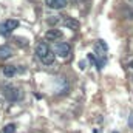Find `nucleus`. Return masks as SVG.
Here are the masks:
<instances>
[{
  "label": "nucleus",
  "mask_w": 133,
  "mask_h": 133,
  "mask_svg": "<svg viewBox=\"0 0 133 133\" xmlns=\"http://www.w3.org/2000/svg\"><path fill=\"white\" fill-rule=\"evenodd\" d=\"M129 66H130V68H133V61H130V64H129Z\"/></svg>",
  "instance_id": "4468645a"
},
{
  "label": "nucleus",
  "mask_w": 133,
  "mask_h": 133,
  "mask_svg": "<svg viewBox=\"0 0 133 133\" xmlns=\"http://www.w3.org/2000/svg\"><path fill=\"white\" fill-rule=\"evenodd\" d=\"M14 132H16V124L11 122V124H8V125L3 127V132L2 133H14Z\"/></svg>",
  "instance_id": "9b49d317"
},
{
  "label": "nucleus",
  "mask_w": 133,
  "mask_h": 133,
  "mask_svg": "<svg viewBox=\"0 0 133 133\" xmlns=\"http://www.w3.org/2000/svg\"><path fill=\"white\" fill-rule=\"evenodd\" d=\"M64 25H65L68 30H73V31L79 30V22L76 19H73V17H66L65 20H64Z\"/></svg>",
  "instance_id": "6e6552de"
},
{
  "label": "nucleus",
  "mask_w": 133,
  "mask_h": 133,
  "mask_svg": "<svg viewBox=\"0 0 133 133\" xmlns=\"http://www.w3.org/2000/svg\"><path fill=\"white\" fill-rule=\"evenodd\" d=\"M107 50H108V46H107V43L104 40H96L95 42V53H96L98 57H104Z\"/></svg>",
  "instance_id": "39448f33"
},
{
  "label": "nucleus",
  "mask_w": 133,
  "mask_h": 133,
  "mask_svg": "<svg viewBox=\"0 0 133 133\" xmlns=\"http://www.w3.org/2000/svg\"><path fill=\"white\" fill-rule=\"evenodd\" d=\"M88 61H90L91 64H95V65H96V66L99 65V61H96V56H95V54H91V53L88 54Z\"/></svg>",
  "instance_id": "f8f14e48"
},
{
  "label": "nucleus",
  "mask_w": 133,
  "mask_h": 133,
  "mask_svg": "<svg viewBox=\"0 0 133 133\" xmlns=\"http://www.w3.org/2000/svg\"><path fill=\"white\" fill-rule=\"evenodd\" d=\"M45 37H46V40L56 42V40L62 39V33H61L59 30H48V31H46V34H45Z\"/></svg>",
  "instance_id": "0eeeda50"
},
{
  "label": "nucleus",
  "mask_w": 133,
  "mask_h": 133,
  "mask_svg": "<svg viewBox=\"0 0 133 133\" xmlns=\"http://www.w3.org/2000/svg\"><path fill=\"white\" fill-rule=\"evenodd\" d=\"M70 53H71V45H70V43L61 42V43L56 45V54H57V56L66 57V56H70Z\"/></svg>",
  "instance_id": "20e7f679"
},
{
  "label": "nucleus",
  "mask_w": 133,
  "mask_h": 133,
  "mask_svg": "<svg viewBox=\"0 0 133 133\" xmlns=\"http://www.w3.org/2000/svg\"><path fill=\"white\" fill-rule=\"evenodd\" d=\"M3 93H5V98L9 101H17V99H22V91L19 90V88H16V87H11V85H6L5 87V90H3Z\"/></svg>",
  "instance_id": "7ed1b4c3"
},
{
  "label": "nucleus",
  "mask_w": 133,
  "mask_h": 133,
  "mask_svg": "<svg viewBox=\"0 0 133 133\" xmlns=\"http://www.w3.org/2000/svg\"><path fill=\"white\" fill-rule=\"evenodd\" d=\"M45 3L51 9H62V8H65L66 0H45Z\"/></svg>",
  "instance_id": "423d86ee"
},
{
  "label": "nucleus",
  "mask_w": 133,
  "mask_h": 133,
  "mask_svg": "<svg viewBox=\"0 0 133 133\" xmlns=\"http://www.w3.org/2000/svg\"><path fill=\"white\" fill-rule=\"evenodd\" d=\"M17 26H19V20H16V19H8L5 23L0 25V34L8 36V34L12 33L14 30H17Z\"/></svg>",
  "instance_id": "f03ea898"
},
{
  "label": "nucleus",
  "mask_w": 133,
  "mask_h": 133,
  "mask_svg": "<svg viewBox=\"0 0 133 133\" xmlns=\"http://www.w3.org/2000/svg\"><path fill=\"white\" fill-rule=\"evenodd\" d=\"M16 66L14 65H6V66H3V74L6 76V77H12L14 74H16Z\"/></svg>",
  "instance_id": "9d476101"
},
{
  "label": "nucleus",
  "mask_w": 133,
  "mask_h": 133,
  "mask_svg": "<svg viewBox=\"0 0 133 133\" xmlns=\"http://www.w3.org/2000/svg\"><path fill=\"white\" fill-rule=\"evenodd\" d=\"M36 54H37L39 61L45 65H51L54 62V53L48 48V45L45 42H39L36 45Z\"/></svg>",
  "instance_id": "f257e3e1"
},
{
  "label": "nucleus",
  "mask_w": 133,
  "mask_h": 133,
  "mask_svg": "<svg viewBox=\"0 0 133 133\" xmlns=\"http://www.w3.org/2000/svg\"><path fill=\"white\" fill-rule=\"evenodd\" d=\"M71 2H73V3H79L81 0H71Z\"/></svg>",
  "instance_id": "2eb2a0df"
},
{
  "label": "nucleus",
  "mask_w": 133,
  "mask_h": 133,
  "mask_svg": "<svg viewBox=\"0 0 133 133\" xmlns=\"http://www.w3.org/2000/svg\"><path fill=\"white\" fill-rule=\"evenodd\" d=\"M12 56V48L8 45L0 46V59H9Z\"/></svg>",
  "instance_id": "1a4fd4ad"
},
{
  "label": "nucleus",
  "mask_w": 133,
  "mask_h": 133,
  "mask_svg": "<svg viewBox=\"0 0 133 133\" xmlns=\"http://www.w3.org/2000/svg\"><path fill=\"white\" fill-rule=\"evenodd\" d=\"M130 129H133V113H132V116H130Z\"/></svg>",
  "instance_id": "ddd939ff"
}]
</instances>
